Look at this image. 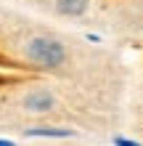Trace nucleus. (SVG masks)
Wrapping results in <instances>:
<instances>
[{
	"label": "nucleus",
	"instance_id": "7ed1b4c3",
	"mask_svg": "<svg viewBox=\"0 0 143 146\" xmlns=\"http://www.w3.org/2000/svg\"><path fill=\"white\" fill-rule=\"evenodd\" d=\"M88 8H90V0H56V11L61 16H72V19L85 16Z\"/></svg>",
	"mask_w": 143,
	"mask_h": 146
},
{
	"label": "nucleus",
	"instance_id": "39448f33",
	"mask_svg": "<svg viewBox=\"0 0 143 146\" xmlns=\"http://www.w3.org/2000/svg\"><path fill=\"white\" fill-rule=\"evenodd\" d=\"M117 146H138V141H132V138H125V135H117L114 138Z\"/></svg>",
	"mask_w": 143,
	"mask_h": 146
},
{
	"label": "nucleus",
	"instance_id": "f257e3e1",
	"mask_svg": "<svg viewBox=\"0 0 143 146\" xmlns=\"http://www.w3.org/2000/svg\"><path fill=\"white\" fill-rule=\"evenodd\" d=\"M24 56L37 66L56 69V66H61L66 61V48L53 37H32L24 45Z\"/></svg>",
	"mask_w": 143,
	"mask_h": 146
},
{
	"label": "nucleus",
	"instance_id": "20e7f679",
	"mask_svg": "<svg viewBox=\"0 0 143 146\" xmlns=\"http://www.w3.org/2000/svg\"><path fill=\"white\" fill-rule=\"evenodd\" d=\"M27 135H29V138H37V135H40V138H43V135H45V138H69L72 130H69V127H50V125H40V127H29Z\"/></svg>",
	"mask_w": 143,
	"mask_h": 146
},
{
	"label": "nucleus",
	"instance_id": "f03ea898",
	"mask_svg": "<svg viewBox=\"0 0 143 146\" xmlns=\"http://www.w3.org/2000/svg\"><path fill=\"white\" fill-rule=\"evenodd\" d=\"M24 109L27 111H50L56 106V98H53V93H48V90H32V93H27L24 96Z\"/></svg>",
	"mask_w": 143,
	"mask_h": 146
}]
</instances>
